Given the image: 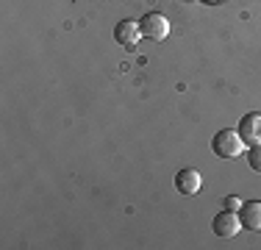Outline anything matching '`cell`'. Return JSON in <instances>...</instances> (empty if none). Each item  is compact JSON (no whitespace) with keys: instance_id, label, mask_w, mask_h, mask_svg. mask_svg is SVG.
<instances>
[{"instance_id":"obj_1","label":"cell","mask_w":261,"mask_h":250,"mask_svg":"<svg viewBox=\"0 0 261 250\" xmlns=\"http://www.w3.org/2000/svg\"><path fill=\"white\" fill-rule=\"evenodd\" d=\"M211 150H214V156H220V159H239L242 150H245V142H242L239 131L222 128V131H217L214 139H211Z\"/></svg>"},{"instance_id":"obj_2","label":"cell","mask_w":261,"mask_h":250,"mask_svg":"<svg viewBox=\"0 0 261 250\" xmlns=\"http://www.w3.org/2000/svg\"><path fill=\"white\" fill-rule=\"evenodd\" d=\"M139 31L150 42H164L170 36V20L164 14H159V11H150V14H145L139 20Z\"/></svg>"},{"instance_id":"obj_3","label":"cell","mask_w":261,"mask_h":250,"mask_svg":"<svg viewBox=\"0 0 261 250\" xmlns=\"http://www.w3.org/2000/svg\"><path fill=\"white\" fill-rule=\"evenodd\" d=\"M211 228H214L217 236H222V239H231V236L239 234L242 228V220H239V211H220V214L214 217V222H211Z\"/></svg>"},{"instance_id":"obj_4","label":"cell","mask_w":261,"mask_h":250,"mask_svg":"<svg viewBox=\"0 0 261 250\" xmlns=\"http://www.w3.org/2000/svg\"><path fill=\"white\" fill-rule=\"evenodd\" d=\"M239 136L245 145H261V114H245L239 120Z\"/></svg>"},{"instance_id":"obj_5","label":"cell","mask_w":261,"mask_h":250,"mask_svg":"<svg viewBox=\"0 0 261 250\" xmlns=\"http://www.w3.org/2000/svg\"><path fill=\"white\" fill-rule=\"evenodd\" d=\"M114 39H117V45L134 50L136 45H139V39H142L139 22H134V20H122V22H117V28H114Z\"/></svg>"},{"instance_id":"obj_6","label":"cell","mask_w":261,"mask_h":250,"mask_svg":"<svg viewBox=\"0 0 261 250\" xmlns=\"http://www.w3.org/2000/svg\"><path fill=\"white\" fill-rule=\"evenodd\" d=\"M200 172L197 170H192V167H186V170H181L175 175V189L181 192V195H197V192H200Z\"/></svg>"},{"instance_id":"obj_7","label":"cell","mask_w":261,"mask_h":250,"mask_svg":"<svg viewBox=\"0 0 261 250\" xmlns=\"http://www.w3.org/2000/svg\"><path fill=\"white\" fill-rule=\"evenodd\" d=\"M239 220H242V228H247V231H261V203H258V200L242 203Z\"/></svg>"},{"instance_id":"obj_8","label":"cell","mask_w":261,"mask_h":250,"mask_svg":"<svg viewBox=\"0 0 261 250\" xmlns=\"http://www.w3.org/2000/svg\"><path fill=\"white\" fill-rule=\"evenodd\" d=\"M247 164H250L253 172L261 175V145H250V150H247Z\"/></svg>"},{"instance_id":"obj_9","label":"cell","mask_w":261,"mask_h":250,"mask_svg":"<svg viewBox=\"0 0 261 250\" xmlns=\"http://www.w3.org/2000/svg\"><path fill=\"white\" fill-rule=\"evenodd\" d=\"M225 209H228V211H239V209H242V200L236 197V195H228V197H225Z\"/></svg>"},{"instance_id":"obj_10","label":"cell","mask_w":261,"mask_h":250,"mask_svg":"<svg viewBox=\"0 0 261 250\" xmlns=\"http://www.w3.org/2000/svg\"><path fill=\"white\" fill-rule=\"evenodd\" d=\"M203 3H220V0H203Z\"/></svg>"}]
</instances>
